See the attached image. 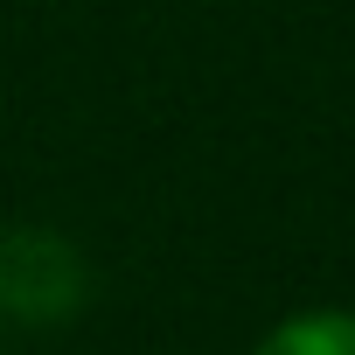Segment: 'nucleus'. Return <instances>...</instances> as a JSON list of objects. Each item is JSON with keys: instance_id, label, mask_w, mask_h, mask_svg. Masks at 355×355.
Listing matches in <instances>:
<instances>
[{"instance_id": "nucleus-1", "label": "nucleus", "mask_w": 355, "mask_h": 355, "mask_svg": "<svg viewBox=\"0 0 355 355\" xmlns=\"http://www.w3.org/2000/svg\"><path fill=\"white\" fill-rule=\"evenodd\" d=\"M91 300V265L77 237L49 223L0 230V320L15 327H70Z\"/></svg>"}, {"instance_id": "nucleus-2", "label": "nucleus", "mask_w": 355, "mask_h": 355, "mask_svg": "<svg viewBox=\"0 0 355 355\" xmlns=\"http://www.w3.org/2000/svg\"><path fill=\"white\" fill-rule=\"evenodd\" d=\"M244 355H355V306H341V300L293 306V313H279Z\"/></svg>"}, {"instance_id": "nucleus-3", "label": "nucleus", "mask_w": 355, "mask_h": 355, "mask_svg": "<svg viewBox=\"0 0 355 355\" xmlns=\"http://www.w3.org/2000/svg\"><path fill=\"white\" fill-rule=\"evenodd\" d=\"M0 35H8V21H0Z\"/></svg>"}]
</instances>
